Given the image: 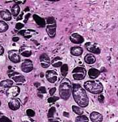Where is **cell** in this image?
I'll list each match as a JSON object with an SVG mask.
<instances>
[{
    "label": "cell",
    "mask_w": 118,
    "mask_h": 122,
    "mask_svg": "<svg viewBox=\"0 0 118 122\" xmlns=\"http://www.w3.org/2000/svg\"><path fill=\"white\" fill-rule=\"evenodd\" d=\"M70 40L72 42L75 44H81L84 41L83 37H82L81 35L77 33H74L71 35Z\"/></svg>",
    "instance_id": "14"
},
{
    "label": "cell",
    "mask_w": 118,
    "mask_h": 122,
    "mask_svg": "<svg viewBox=\"0 0 118 122\" xmlns=\"http://www.w3.org/2000/svg\"><path fill=\"white\" fill-rule=\"evenodd\" d=\"M72 91V85L68 78L64 77L62 80L59 86V95L63 100H68Z\"/></svg>",
    "instance_id": "2"
},
{
    "label": "cell",
    "mask_w": 118,
    "mask_h": 122,
    "mask_svg": "<svg viewBox=\"0 0 118 122\" xmlns=\"http://www.w3.org/2000/svg\"><path fill=\"white\" fill-rule=\"evenodd\" d=\"M24 27V24H22V23H20V22H18L17 24H16V29L17 30H21V28H22Z\"/></svg>",
    "instance_id": "36"
},
{
    "label": "cell",
    "mask_w": 118,
    "mask_h": 122,
    "mask_svg": "<svg viewBox=\"0 0 118 122\" xmlns=\"http://www.w3.org/2000/svg\"><path fill=\"white\" fill-rule=\"evenodd\" d=\"M33 68H34V66H33L32 61L29 59H26L25 61H24L21 64V70L25 73L30 72L33 70Z\"/></svg>",
    "instance_id": "10"
},
{
    "label": "cell",
    "mask_w": 118,
    "mask_h": 122,
    "mask_svg": "<svg viewBox=\"0 0 118 122\" xmlns=\"http://www.w3.org/2000/svg\"><path fill=\"white\" fill-rule=\"evenodd\" d=\"M19 52L21 53L22 55L25 56V57H29L31 55V51L29 50V49H25V47L21 48Z\"/></svg>",
    "instance_id": "25"
},
{
    "label": "cell",
    "mask_w": 118,
    "mask_h": 122,
    "mask_svg": "<svg viewBox=\"0 0 118 122\" xmlns=\"http://www.w3.org/2000/svg\"><path fill=\"white\" fill-rule=\"evenodd\" d=\"M84 87L87 91L94 95H98L102 93L104 89L102 83L97 80H91L85 82Z\"/></svg>",
    "instance_id": "3"
},
{
    "label": "cell",
    "mask_w": 118,
    "mask_h": 122,
    "mask_svg": "<svg viewBox=\"0 0 118 122\" xmlns=\"http://www.w3.org/2000/svg\"><path fill=\"white\" fill-rule=\"evenodd\" d=\"M8 76L9 77L12 78L16 83H21L22 84L25 82V77H24L22 75H21V74H19L18 72H14L13 70H11L10 72H8Z\"/></svg>",
    "instance_id": "6"
},
{
    "label": "cell",
    "mask_w": 118,
    "mask_h": 122,
    "mask_svg": "<svg viewBox=\"0 0 118 122\" xmlns=\"http://www.w3.org/2000/svg\"><path fill=\"white\" fill-rule=\"evenodd\" d=\"M0 16L5 21H9L12 19V15L7 9H3L0 11Z\"/></svg>",
    "instance_id": "16"
},
{
    "label": "cell",
    "mask_w": 118,
    "mask_h": 122,
    "mask_svg": "<svg viewBox=\"0 0 118 122\" xmlns=\"http://www.w3.org/2000/svg\"><path fill=\"white\" fill-rule=\"evenodd\" d=\"M20 92H21L20 88L17 86H13H13L8 88V89L6 91V95L8 97L13 98H15L16 96H18Z\"/></svg>",
    "instance_id": "9"
},
{
    "label": "cell",
    "mask_w": 118,
    "mask_h": 122,
    "mask_svg": "<svg viewBox=\"0 0 118 122\" xmlns=\"http://www.w3.org/2000/svg\"><path fill=\"white\" fill-rule=\"evenodd\" d=\"M56 88L55 87H53V88H51V89H50L49 90V94L51 95L52 96L54 95V93H55V91H56Z\"/></svg>",
    "instance_id": "37"
},
{
    "label": "cell",
    "mask_w": 118,
    "mask_h": 122,
    "mask_svg": "<svg viewBox=\"0 0 118 122\" xmlns=\"http://www.w3.org/2000/svg\"><path fill=\"white\" fill-rule=\"evenodd\" d=\"M20 11H21V8H20L19 5L18 4H15L11 9V15L13 16L16 17L20 13Z\"/></svg>",
    "instance_id": "24"
},
{
    "label": "cell",
    "mask_w": 118,
    "mask_h": 122,
    "mask_svg": "<svg viewBox=\"0 0 118 122\" xmlns=\"http://www.w3.org/2000/svg\"><path fill=\"white\" fill-rule=\"evenodd\" d=\"M53 122H58V121H54Z\"/></svg>",
    "instance_id": "47"
},
{
    "label": "cell",
    "mask_w": 118,
    "mask_h": 122,
    "mask_svg": "<svg viewBox=\"0 0 118 122\" xmlns=\"http://www.w3.org/2000/svg\"><path fill=\"white\" fill-rule=\"evenodd\" d=\"M40 76H41V77H43V74L41 73V74H40Z\"/></svg>",
    "instance_id": "46"
},
{
    "label": "cell",
    "mask_w": 118,
    "mask_h": 122,
    "mask_svg": "<svg viewBox=\"0 0 118 122\" xmlns=\"http://www.w3.org/2000/svg\"><path fill=\"white\" fill-rule=\"evenodd\" d=\"M100 74V71L93 68H91L88 72V75L91 79H96L99 76Z\"/></svg>",
    "instance_id": "17"
},
{
    "label": "cell",
    "mask_w": 118,
    "mask_h": 122,
    "mask_svg": "<svg viewBox=\"0 0 118 122\" xmlns=\"http://www.w3.org/2000/svg\"><path fill=\"white\" fill-rule=\"evenodd\" d=\"M28 10H29V8H28V7H27V8L24 9V11H25V12H26V11H28Z\"/></svg>",
    "instance_id": "45"
},
{
    "label": "cell",
    "mask_w": 118,
    "mask_h": 122,
    "mask_svg": "<svg viewBox=\"0 0 118 122\" xmlns=\"http://www.w3.org/2000/svg\"><path fill=\"white\" fill-rule=\"evenodd\" d=\"M3 53H4V49H3V47L1 45H0V55H3Z\"/></svg>",
    "instance_id": "40"
},
{
    "label": "cell",
    "mask_w": 118,
    "mask_h": 122,
    "mask_svg": "<svg viewBox=\"0 0 118 122\" xmlns=\"http://www.w3.org/2000/svg\"><path fill=\"white\" fill-rule=\"evenodd\" d=\"M86 74V70L83 67L77 66L73 69L72 72V76L74 80H81L85 78Z\"/></svg>",
    "instance_id": "5"
},
{
    "label": "cell",
    "mask_w": 118,
    "mask_h": 122,
    "mask_svg": "<svg viewBox=\"0 0 118 122\" xmlns=\"http://www.w3.org/2000/svg\"><path fill=\"white\" fill-rule=\"evenodd\" d=\"M45 76L47 80L51 83H54L56 81L58 78V74L54 70H48L46 72Z\"/></svg>",
    "instance_id": "12"
},
{
    "label": "cell",
    "mask_w": 118,
    "mask_h": 122,
    "mask_svg": "<svg viewBox=\"0 0 118 122\" xmlns=\"http://www.w3.org/2000/svg\"><path fill=\"white\" fill-rule=\"evenodd\" d=\"M59 99V98L58 97H50L48 98V102L49 103H52V102H55L56 101H57Z\"/></svg>",
    "instance_id": "32"
},
{
    "label": "cell",
    "mask_w": 118,
    "mask_h": 122,
    "mask_svg": "<svg viewBox=\"0 0 118 122\" xmlns=\"http://www.w3.org/2000/svg\"><path fill=\"white\" fill-rule=\"evenodd\" d=\"M8 56L13 63H18L21 61L20 52L17 50H10L8 52Z\"/></svg>",
    "instance_id": "7"
},
{
    "label": "cell",
    "mask_w": 118,
    "mask_h": 122,
    "mask_svg": "<svg viewBox=\"0 0 118 122\" xmlns=\"http://www.w3.org/2000/svg\"><path fill=\"white\" fill-rule=\"evenodd\" d=\"M72 110H73L76 114L79 115V116H81V115L83 114V110L80 107L75 106V105L72 106Z\"/></svg>",
    "instance_id": "28"
},
{
    "label": "cell",
    "mask_w": 118,
    "mask_h": 122,
    "mask_svg": "<svg viewBox=\"0 0 118 122\" xmlns=\"http://www.w3.org/2000/svg\"><path fill=\"white\" fill-rule=\"evenodd\" d=\"M0 122H12L10 121V119H9L7 117L3 116L1 118H0Z\"/></svg>",
    "instance_id": "33"
},
{
    "label": "cell",
    "mask_w": 118,
    "mask_h": 122,
    "mask_svg": "<svg viewBox=\"0 0 118 122\" xmlns=\"http://www.w3.org/2000/svg\"><path fill=\"white\" fill-rule=\"evenodd\" d=\"M9 28L8 24L5 21L0 20V33L6 32Z\"/></svg>",
    "instance_id": "27"
},
{
    "label": "cell",
    "mask_w": 118,
    "mask_h": 122,
    "mask_svg": "<svg viewBox=\"0 0 118 122\" xmlns=\"http://www.w3.org/2000/svg\"><path fill=\"white\" fill-rule=\"evenodd\" d=\"M76 122H89V119L86 116H79L76 118Z\"/></svg>",
    "instance_id": "29"
},
{
    "label": "cell",
    "mask_w": 118,
    "mask_h": 122,
    "mask_svg": "<svg viewBox=\"0 0 118 122\" xmlns=\"http://www.w3.org/2000/svg\"><path fill=\"white\" fill-rule=\"evenodd\" d=\"M40 64L43 68H47L51 65V60L49 56L46 53H43L39 56Z\"/></svg>",
    "instance_id": "11"
},
{
    "label": "cell",
    "mask_w": 118,
    "mask_h": 122,
    "mask_svg": "<svg viewBox=\"0 0 118 122\" xmlns=\"http://www.w3.org/2000/svg\"><path fill=\"white\" fill-rule=\"evenodd\" d=\"M38 91H39V92H40L41 93H43V94H45V93H47V91H46V88L45 87H43V86H41V87H38Z\"/></svg>",
    "instance_id": "34"
},
{
    "label": "cell",
    "mask_w": 118,
    "mask_h": 122,
    "mask_svg": "<svg viewBox=\"0 0 118 122\" xmlns=\"http://www.w3.org/2000/svg\"><path fill=\"white\" fill-rule=\"evenodd\" d=\"M56 23L55 19L53 17H48L47 19V26L46 31L49 37H54L56 35Z\"/></svg>",
    "instance_id": "4"
},
{
    "label": "cell",
    "mask_w": 118,
    "mask_h": 122,
    "mask_svg": "<svg viewBox=\"0 0 118 122\" xmlns=\"http://www.w3.org/2000/svg\"><path fill=\"white\" fill-rule=\"evenodd\" d=\"M60 72H61V75L64 77H65L67 76L68 72V66L67 64H64L62 65L60 68Z\"/></svg>",
    "instance_id": "26"
},
{
    "label": "cell",
    "mask_w": 118,
    "mask_h": 122,
    "mask_svg": "<svg viewBox=\"0 0 118 122\" xmlns=\"http://www.w3.org/2000/svg\"><path fill=\"white\" fill-rule=\"evenodd\" d=\"M90 118L92 122H102L103 119L102 114L97 112H92L90 115Z\"/></svg>",
    "instance_id": "15"
},
{
    "label": "cell",
    "mask_w": 118,
    "mask_h": 122,
    "mask_svg": "<svg viewBox=\"0 0 118 122\" xmlns=\"http://www.w3.org/2000/svg\"><path fill=\"white\" fill-rule=\"evenodd\" d=\"M13 81L11 80H9V79L3 80L0 82V86L2 87L9 88L11 87V86H13Z\"/></svg>",
    "instance_id": "23"
},
{
    "label": "cell",
    "mask_w": 118,
    "mask_h": 122,
    "mask_svg": "<svg viewBox=\"0 0 118 122\" xmlns=\"http://www.w3.org/2000/svg\"><path fill=\"white\" fill-rule=\"evenodd\" d=\"M19 34L23 36L24 37L26 38H30L32 36V35L35 34V31L34 30H21L19 32Z\"/></svg>",
    "instance_id": "22"
},
{
    "label": "cell",
    "mask_w": 118,
    "mask_h": 122,
    "mask_svg": "<svg viewBox=\"0 0 118 122\" xmlns=\"http://www.w3.org/2000/svg\"><path fill=\"white\" fill-rule=\"evenodd\" d=\"M70 52L73 56H80L83 52V49L81 47H73L71 49Z\"/></svg>",
    "instance_id": "19"
},
{
    "label": "cell",
    "mask_w": 118,
    "mask_h": 122,
    "mask_svg": "<svg viewBox=\"0 0 118 122\" xmlns=\"http://www.w3.org/2000/svg\"><path fill=\"white\" fill-rule=\"evenodd\" d=\"M34 85H35V86H36V87H38V86H39V85H40V83L38 82H36L34 83Z\"/></svg>",
    "instance_id": "44"
},
{
    "label": "cell",
    "mask_w": 118,
    "mask_h": 122,
    "mask_svg": "<svg viewBox=\"0 0 118 122\" xmlns=\"http://www.w3.org/2000/svg\"><path fill=\"white\" fill-rule=\"evenodd\" d=\"M98 100L100 102L103 103L104 101V95H99L98 97Z\"/></svg>",
    "instance_id": "35"
},
{
    "label": "cell",
    "mask_w": 118,
    "mask_h": 122,
    "mask_svg": "<svg viewBox=\"0 0 118 122\" xmlns=\"http://www.w3.org/2000/svg\"><path fill=\"white\" fill-rule=\"evenodd\" d=\"M85 62L87 64H92L95 62L96 61V58L92 54H87L85 58H84Z\"/></svg>",
    "instance_id": "20"
},
{
    "label": "cell",
    "mask_w": 118,
    "mask_h": 122,
    "mask_svg": "<svg viewBox=\"0 0 118 122\" xmlns=\"http://www.w3.org/2000/svg\"><path fill=\"white\" fill-rule=\"evenodd\" d=\"M72 95L73 99L79 106L85 108L89 104V98L86 91L79 84L73 83L72 85Z\"/></svg>",
    "instance_id": "1"
},
{
    "label": "cell",
    "mask_w": 118,
    "mask_h": 122,
    "mask_svg": "<svg viewBox=\"0 0 118 122\" xmlns=\"http://www.w3.org/2000/svg\"><path fill=\"white\" fill-rule=\"evenodd\" d=\"M8 106L11 110L15 111V110H18L21 107V102L18 98H11L8 103Z\"/></svg>",
    "instance_id": "13"
},
{
    "label": "cell",
    "mask_w": 118,
    "mask_h": 122,
    "mask_svg": "<svg viewBox=\"0 0 118 122\" xmlns=\"http://www.w3.org/2000/svg\"><path fill=\"white\" fill-rule=\"evenodd\" d=\"M51 64L54 67L58 68V67H61L62 65V58L59 56H56L52 59L51 61Z\"/></svg>",
    "instance_id": "21"
},
{
    "label": "cell",
    "mask_w": 118,
    "mask_h": 122,
    "mask_svg": "<svg viewBox=\"0 0 118 122\" xmlns=\"http://www.w3.org/2000/svg\"><path fill=\"white\" fill-rule=\"evenodd\" d=\"M33 18H34V20L36 21L37 24L39 27L43 28V27H45L46 26V22L45 21L44 19L41 18V17L38 16V15H33Z\"/></svg>",
    "instance_id": "18"
},
{
    "label": "cell",
    "mask_w": 118,
    "mask_h": 122,
    "mask_svg": "<svg viewBox=\"0 0 118 122\" xmlns=\"http://www.w3.org/2000/svg\"><path fill=\"white\" fill-rule=\"evenodd\" d=\"M22 122H34V121L33 119H31L29 117H25V119H23L22 120Z\"/></svg>",
    "instance_id": "38"
},
{
    "label": "cell",
    "mask_w": 118,
    "mask_h": 122,
    "mask_svg": "<svg viewBox=\"0 0 118 122\" xmlns=\"http://www.w3.org/2000/svg\"><path fill=\"white\" fill-rule=\"evenodd\" d=\"M85 47H86L87 50L89 51L90 53H93V54H97V55H98V54L100 53V49L98 46V45L94 43H86L85 44Z\"/></svg>",
    "instance_id": "8"
},
{
    "label": "cell",
    "mask_w": 118,
    "mask_h": 122,
    "mask_svg": "<svg viewBox=\"0 0 118 122\" xmlns=\"http://www.w3.org/2000/svg\"><path fill=\"white\" fill-rule=\"evenodd\" d=\"M63 115L65 117H69V113H67V112H64L63 113Z\"/></svg>",
    "instance_id": "43"
},
{
    "label": "cell",
    "mask_w": 118,
    "mask_h": 122,
    "mask_svg": "<svg viewBox=\"0 0 118 122\" xmlns=\"http://www.w3.org/2000/svg\"><path fill=\"white\" fill-rule=\"evenodd\" d=\"M26 114L28 117H34L35 116V112L31 109H28L26 110Z\"/></svg>",
    "instance_id": "31"
},
{
    "label": "cell",
    "mask_w": 118,
    "mask_h": 122,
    "mask_svg": "<svg viewBox=\"0 0 118 122\" xmlns=\"http://www.w3.org/2000/svg\"><path fill=\"white\" fill-rule=\"evenodd\" d=\"M1 101H0V106H1Z\"/></svg>",
    "instance_id": "48"
},
{
    "label": "cell",
    "mask_w": 118,
    "mask_h": 122,
    "mask_svg": "<svg viewBox=\"0 0 118 122\" xmlns=\"http://www.w3.org/2000/svg\"><path fill=\"white\" fill-rule=\"evenodd\" d=\"M30 16V13L27 14L26 16H25V19H24V22H25V23H26V22H27V21H28V19H29Z\"/></svg>",
    "instance_id": "39"
},
{
    "label": "cell",
    "mask_w": 118,
    "mask_h": 122,
    "mask_svg": "<svg viewBox=\"0 0 118 122\" xmlns=\"http://www.w3.org/2000/svg\"><path fill=\"white\" fill-rule=\"evenodd\" d=\"M55 112H56V108L55 107H51L49 110V112H48V114H47V117L49 118H51V117L52 118L53 116H54V114H55Z\"/></svg>",
    "instance_id": "30"
},
{
    "label": "cell",
    "mask_w": 118,
    "mask_h": 122,
    "mask_svg": "<svg viewBox=\"0 0 118 122\" xmlns=\"http://www.w3.org/2000/svg\"><path fill=\"white\" fill-rule=\"evenodd\" d=\"M18 40H19V37H14L13 38V41H15V42H16V41H18Z\"/></svg>",
    "instance_id": "41"
},
{
    "label": "cell",
    "mask_w": 118,
    "mask_h": 122,
    "mask_svg": "<svg viewBox=\"0 0 118 122\" xmlns=\"http://www.w3.org/2000/svg\"><path fill=\"white\" fill-rule=\"evenodd\" d=\"M22 16H23V13H22L21 15L18 16V18H17V20L18 21L19 20H21V19H22Z\"/></svg>",
    "instance_id": "42"
},
{
    "label": "cell",
    "mask_w": 118,
    "mask_h": 122,
    "mask_svg": "<svg viewBox=\"0 0 118 122\" xmlns=\"http://www.w3.org/2000/svg\"><path fill=\"white\" fill-rule=\"evenodd\" d=\"M117 95H118V93H117Z\"/></svg>",
    "instance_id": "49"
}]
</instances>
